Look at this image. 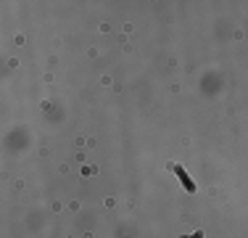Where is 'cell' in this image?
<instances>
[{
    "instance_id": "1",
    "label": "cell",
    "mask_w": 248,
    "mask_h": 238,
    "mask_svg": "<svg viewBox=\"0 0 248 238\" xmlns=\"http://www.w3.org/2000/svg\"><path fill=\"white\" fill-rule=\"evenodd\" d=\"M172 170L177 172V177H180V183H182V186H185V188H187V190H190V193H193V190H196V183H193L190 177H187V172L182 170V167H177V164H172Z\"/></svg>"
},
{
    "instance_id": "2",
    "label": "cell",
    "mask_w": 248,
    "mask_h": 238,
    "mask_svg": "<svg viewBox=\"0 0 248 238\" xmlns=\"http://www.w3.org/2000/svg\"><path fill=\"white\" fill-rule=\"evenodd\" d=\"M190 238H203V236H201V233H196V236H190Z\"/></svg>"
}]
</instances>
